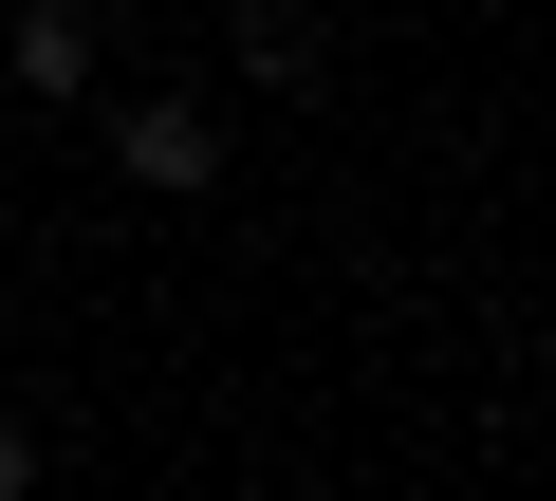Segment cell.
<instances>
[{
	"mask_svg": "<svg viewBox=\"0 0 556 501\" xmlns=\"http://www.w3.org/2000/svg\"><path fill=\"white\" fill-rule=\"evenodd\" d=\"M0 75H20L38 112H93V93H112V38H93V0H0Z\"/></svg>",
	"mask_w": 556,
	"mask_h": 501,
	"instance_id": "obj_3",
	"label": "cell"
},
{
	"mask_svg": "<svg viewBox=\"0 0 556 501\" xmlns=\"http://www.w3.org/2000/svg\"><path fill=\"white\" fill-rule=\"evenodd\" d=\"M223 167H241L223 93H112V186H130V204H204Z\"/></svg>",
	"mask_w": 556,
	"mask_h": 501,
	"instance_id": "obj_1",
	"label": "cell"
},
{
	"mask_svg": "<svg viewBox=\"0 0 556 501\" xmlns=\"http://www.w3.org/2000/svg\"><path fill=\"white\" fill-rule=\"evenodd\" d=\"M223 75L260 112H316L334 93V20H316V0H223Z\"/></svg>",
	"mask_w": 556,
	"mask_h": 501,
	"instance_id": "obj_2",
	"label": "cell"
},
{
	"mask_svg": "<svg viewBox=\"0 0 556 501\" xmlns=\"http://www.w3.org/2000/svg\"><path fill=\"white\" fill-rule=\"evenodd\" d=\"M38 483H56V446H38L20 409H0V501H38Z\"/></svg>",
	"mask_w": 556,
	"mask_h": 501,
	"instance_id": "obj_4",
	"label": "cell"
}]
</instances>
